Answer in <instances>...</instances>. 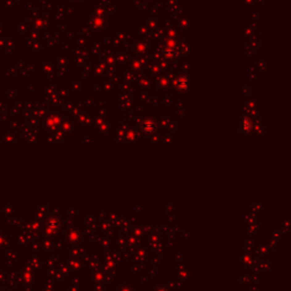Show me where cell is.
Instances as JSON below:
<instances>
[{"label":"cell","instance_id":"6da1fadb","mask_svg":"<svg viewBox=\"0 0 291 291\" xmlns=\"http://www.w3.org/2000/svg\"><path fill=\"white\" fill-rule=\"evenodd\" d=\"M187 76H180L179 79L175 81V86L179 89L180 91H185L188 89V82H187Z\"/></svg>","mask_w":291,"mask_h":291}]
</instances>
